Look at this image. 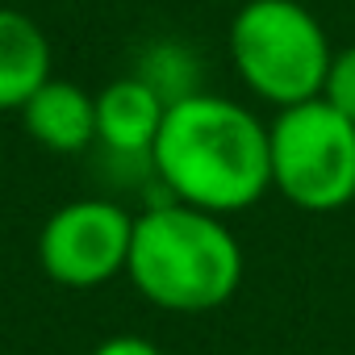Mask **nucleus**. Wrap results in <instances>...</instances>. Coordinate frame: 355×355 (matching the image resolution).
I'll return each instance as SVG.
<instances>
[{"label": "nucleus", "mask_w": 355, "mask_h": 355, "mask_svg": "<svg viewBox=\"0 0 355 355\" xmlns=\"http://www.w3.org/2000/svg\"><path fill=\"white\" fill-rule=\"evenodd\" d=\"M167 101L155 92L150 80L125 76L96 92V142H105L117 155H146L159 138Z\"/></svg>", "instance_id": "nucleus-6"}, {"label": "nucleus", "mask_w": 355, "mask_h": 355, "mask_svg": "<svg viewBox=\"0 0 355 355\" xmlns=\"http://www.w3.org/2000/svg\"><path fill=\"white\" fill-rule=\"evenodd\" d=\"M134 218L113 201H67L38 230V268L63 288H101L125 272Z\"/></svg>", "instance_id": "nucleus-5"}, {"label": "nucleus", "mask_w": 355, "mask_h": 355, "mask_svg": "<svg viewBox=\"0 0 355 355\" xmlns=\"http://www.w3.org/2000/svg\"><path fill=\"white\" fill-rule=\"evenodd\" d=\"M125 276L167 313H209L243 284V247L222 214L167 201L134 218Z\"/></svg>", "instance_id": "nucleus-2"}, {"label": "nucleus", "mask_w": 355, "mask_h": 355, "mask_svg": "<svg viewBox=\"0 0 355 355\" xmlns=\"http://www.w3.org/2000/svg\"><path fill=\"white\" fill-rule=\"evenodd\" d=\"M51 80V42L34 17L0 5V113L21 109Z\"/></svg>", "instance_id": "nucleus-8"}, {"label": "nucleus", "mask_w": 355, "mask_h": 355, "mask_svg": "<svg viewBox=\"0 0 355 355\" xmlns=\"http://www.w3.org/2000/svg\"><path fill=\"white\" fill-rule=\"evenodd\" d=\"M26 134L55 155H76L96 142V96L71 80H46L21 109Z\"/></svg>", "instance_id": "nucleus-7"}, {"label": "nucleus", "mask_w": 355, "mask_h": 355, "mask_svg": "<svg viewBox=\"0 0 355 355\" xmlns=\"http://www.w3.org/2000/svg\"><path fill=\"white\" fill-rule=\"evenodd\" d=\"M150 167L171 201L209 214H239L272 189L268 125L239 101L214 92H184L167 101Z\"/></svg>", "instance_id": "nucleus-1"}, {"label": "nucleus", "mask_w": 355, "mask_h": 355, "mask_svg": "<svg viewBox=\"0 0 355 355\" xmlns=\"http://www.w3.org/2000/svg\"><path fill=\"white\" fill-rule=\"evenodd\" d=\"M272 189L305 209L334 214L355 201V121L322 96L284 105L268 125Z\"/></svg>", "instance_id": "nucleus-4"}, {"label": "nucleus", "mask_w": 355, "mask_h": 355, "mask_svg": "<svg viewBox=\"0 0 355 355\" xmlns=\"http://www.w3.org/2000/svg\"><path fill=\"white\" fill-rule=\"evenodd\" d=\"M88 355H163V351L150 338H142V334H113V338L96 343Z\"/></svg>", "instance_id": "nucleus-10"}, {"label": "nucleus", "mask_w": 355, "mask_h": 355, "mask_svg": "<svg viewBox=\"0 0 355 355\" xmlns=\"http://www.w3.org/2000/svg\"><path fill=\"white\" fill-rule=\"evenodd\" d=\"M330 42L297 0H247L230 21V63L268 105H301L322 92Z\"/></svg>", "instance_id": "nucleus-3"}, {"label": "nucleus", "mask_w": 355, "mask_h": 355, "mask_svg": "<svg viewBox=\"0 0 355 355\" xmlns=\"http://www.w3.org/2000/svg\"><path fill=\"white\" fill-rule=\"evenodd\" d=\"M326 105H334L343 117L355 121V46H343L330 55V67H326V80H322V92H318Z\"/></svg>", "instance_id": "nucleus-9"}]
</instances>
